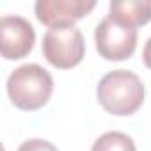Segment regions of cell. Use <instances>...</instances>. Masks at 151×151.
Listing matches in <instances>:
<instances>
[{"label":"cell","instance_id":"obj_4","mask_svg":"<svg viewBox=\"0 0 151 151\" xmlns=\"http://www.w3.org/2000/svg\"><path fill=\"white\" fill-rule=\"evenodd\" d=\"M96 50L107 60H124L133 55L137 48V29L112 20L103 18L94 32Z\"/></svg>","mask_w":151,"mask_h":151},{"label":"cell","instance_id":"obj_10","mask_svg":"<svg viewBox=\"0 0 151 151\" xmlns=\"http://www.w3.org/2000/svg\"><path fill=\"white\" fill-rule=\"evenodd\" d=\"M142 59H144V64L151 69V37L147 39L146 46H144V52H142Z\"/></svg>","mask_w":151,"mask_h":151},{"label":"cell","instance_id":"obj_9","mask_svg":"<svg viewBox=\"0 0 151 151\" xmlns=\"http://www.w3.org/2000/svg\"><path fill=\"white\" fill-rule=\"evenodd\" d=\"M18 151H59V149L45 139H29L18 147Z\"/></svg>","mask_w":151,"mask_h":151},{"label":"cell","instance_id":"obj_7","mask_svg":"<svg viewBox=\"0 0 151 151\" xmlns=\"http://www.w3.org/2000/svg\"><path fill=\"white\" fill-rule=\"evenodd\" d=\"M112 20L121 22L130 27L146 25L151 20V2L144 0H123V2H110Z\"/></svg>","mask_w":151,"mask_h":151},{"label":"cell","instance_id":"obj_1","mask_svg":"<svg viewBox=\"0 0 151 151\" xmlns=\"http://www.w3.org/2000/svg\"><path fill=\"white\" fill-rule=\"evenodd\" d=\"M96 96L109 114L132 116L144 103V86L135 73L114 69L100 80Z\"/></svg>","mask_w":151,"mask_h":151},{"label":"cell","instance_id":"obj_8","mask_svg":"<svg viewBox=\"0 0 151 151\" xmlns=\"http://www.w3.org/2000/svg\"><path fill=\"white\" fill-rule=\"evenodd\" d=\"M91 151H137V147L126 133L107 132L94 140Z\"/></svg>","mask_w":151,"mask_h":151},{"label":"cell","instance_id":"obj_6","mask_svg":"<svg viewBox=\"0 0 151 151\" xmlns=\"http://www.w3.org/2000/svg\"><path fill=\"white\" fill-rule=\"evenodd\" d=\"M36 43L34 27L22 16H2L0 20V50L7 60L27 57Z\"/></svg>","mask_w":151,"mask_h":151},{"label":"cell","instance_id":"obj_5","mask_svg":"<svg viewBox=\"0 0 151 151\" xmlns=\"http://www.w3.org/2000/svg\"><path fill=\"white\" fill-rule=\"evenodd\" d=\"M94 7V0H37L34 11L43 25L57 29L73 27L75 22L87 16Z\"/></svg>","mask_w":151,"mask_h":151},{"label":"cell","instance_id":"obj_2","mask_svg":"<svg viewBox=\"0 0 151 151\" xmlns=\"http://www.w3.org/2000/svg\"><path fill=\"white\" fill-rule=\"evenodd\" d=\"M53 93L52 75L39 64H23L7 78V94L14 107L37 110L48 103Z\"/></svg>","mask_w":151,"mask_h":151},{"label":"cell","instance_id":"obj_3","mask_svg":"<svg viewBox=\"0 0 151 151\" xmlns=\"http://www.w3.org/2000/svg\"><path fill=\"white\" fill-rule=\"evenodd\" d=\"M86 53L84 36L77 27L48 29L43 37L45 59L59 69H69L82 62Z\"/></svg>","mask_w":151,"mask_h":151}]
</instances>
